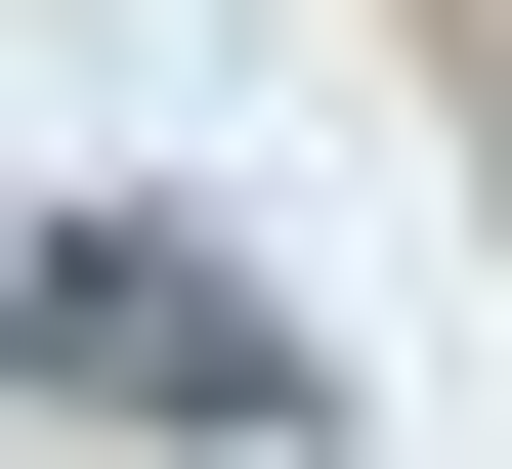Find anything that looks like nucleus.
Instances as JSON below:
<instances>
[{
    "instance_id": "f257e3e1",
    "label": "nucleus",
    "mask_w": 512,
    "mask_h": 469,
    "mask_svg": "<svg viewBox=\"0 0 512 469\" xmlns=\"http://www.w3.org/2000/svg\"><path fill=\"white\" fill-rule=\"evenodd\" d=\"M0 384H128V427H299V299H214L171 214H43V256H0Z\"/></svg>"
}]
</instances>
